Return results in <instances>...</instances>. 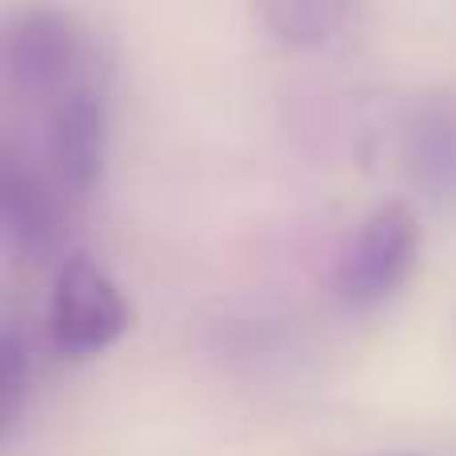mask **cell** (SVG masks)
Returning a JSON list of instances; mask_svg holds the SVG:
<instances>
[{
  "instance_id": "7",
  "label": "cell",
  "mask_w": 456,
  "mask_h": 456,
  "mask_svg": "<svg viewBox=\"0 0 456 456\" xmlns=\"http://www.w3.org/2000/svg\"><path fill=\"white\" fill-rule=\"evenodd\" d=\"M268 32L289 48H321L353 16V0H256Z\"/></svg>"
},
{
  "instance_id": "2",
  "label": "cell",
  "mask_w": 456,
  "mask_h": 456,
  "mask_svg": "<svg viewBox=\"0 0 456 456\" xmlns=\"http://www.w3.org/2000/svg\"><path fill=\"white\" fill-rule=\"evenodd\" d=\"M128 329V308L112 276L88 252H69L48 297V337L64 356H96Z\"/></svg>"
},
{
  "instance_id": "5",
  "label": "cell",
  "mask_w": 456,
  "mask_h": 456,
  "mask_svg": "<svg viewBox=\"0 0 456 456\" xmlns=\"http://www.w3.org/2000/svg\"><path fill=\"white\" fill-rule=\"evenodd\" d=\"M404 165L433 205H456V101L428 96L404 125Z\"/></svg>"
},
{
  "instance_id": "6",
  "label": "cell",
  "mask_w": 456,
  "mask_h": 456,
  "mask_svg": "<svg viewBox=\"0 0 456 456\" xmlns=\"http://www.w3.org/2000/svg\"><path fill=\"white\" fill-rule=\"evenodd\" d=\"M0 224L8 244L24 256H45L56 240L53 197L40 176L28 173L16 157H4V173H0Z\"/></svg>"
},
{
  "instance_id": "4",
  "label": "cell",
  "mask_w": 456,
  "mask_h": 456,
  "mask_svg": "<svg viewBox=\"0 0 456 456\" xmlns=\"http://www.w3.org/2000/svg\"><path fill=\"white\" fill-rule=\"evenodd\" d=\"M104 144H109L104 93L85 77L48 109V157L64 192L85 197L93 189L104 168Z\"/></svg>"
},
{
  "instance_id": "1",
  "label": "cell",
  "mask_w": 456,
  "mask_h": 456,
  "mask_svg": "<svg viewBox=\"0 0 456 456\" xmlns=\"http://www.w3.org/2000/svg\"><path fill=\"white\" fill-rule=\"evenodd\" d=\"M4 80L20 101L53 109L85 80V40L64 12L28 4L4 24Z\"/></svg>"
},
{
  "instance_id": "8",
  "label": "cell",
  "mask_w": 456,
  "mask_h": 456,
  "mask_svg": "<svg viewBox=\"0 0 456 456\" xmlns=\"http://www.w3.org/2000/svg\"><path fill=\"white\" fill-rule=\"evenodd\" d=\"M24 393H28V348L20 340V329L8 321L4 337H0V409H4V425H16Z\"/></svg>"
},
{
  "instance_id": "3",
  "label": "cell",
  "mask_w": 456,
  "mask_h": 456,
  "mask_svg": "<svg viewBox=\"0 0 456 456\" xmlns=\"http://www.w3.org/2000/svg\"><path fill=\"white\" fill-rule=\"evenodd\" d=\"M417 252H420L417 216L404 205H380L369 221L356 228L345 256L337 260L332 289H337V297L345 305L372 308L401 289Z\"/></svg>"
}]
</instances>
